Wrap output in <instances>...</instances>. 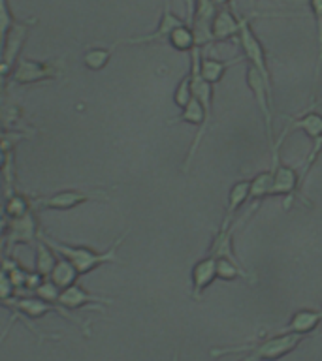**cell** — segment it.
<instances>
[{
    "label": "cell",
    "mask_w": 322,
    "mask_h": 361,
    "mask_svg": "<svg viewBox=\"0 0 322 361\" xmlns=\"http://www.w3.org/2000/svg\"><path fill=\"white\" fill-rule=\"evenodd\" d=\"M126 235H129V231H124V233H121V235L113 241V245L107 250H104V252H100V250H95V248L90 247H83V245H70V243H62L59 241V239H55V237H51L49 233H45V231H42V239H44L47 245H49L53 250H55L59 256H62V258H66L68 262H72L73 267L78 269L79 276L83 275H89V273H93V271H96L98 267H102V265L106 264H117V262H121L117 256V250L119 247L123 245V241L126 239Z\"/></svg>",
    "instance_id": "1"
},
{
    "label": "cell",
    "mask_w": 322,
    "mask_h": 361,
    "mask_svg": "<svg viewBox=\"0 0 322 361\" xmlns=\"http://www.w3.org/2000/svg\"><path fill=\"white\" fill-rule=\"evenodd\" d=\"M302 343H304V337H302V335H279V333H273V335L266 337L264 341L256 344V346H247V348H245V346L211 348L209 350V355L220 357V355L237 354V352L247 350V355L242 357L239 361H277L290 354V352H294Z\"/></svg>",
    "instance_id": "2"
},
{
    "label": "cell",
    "mask_w": 322,
    "mask_h": 361,
    "mask_svg": "<svg viewBox=\"0 0 322 361\" xmlns=\"http://www.w3.org/2000/svg\"><path fill=\"white\" fill-rule=\"evenodd\" d=\"M237 44L242 47L243 56L249 61V66L256 68L262 73L266 85L273 90L271 72L270 66H268V56H266L264 45L258 39V36L254 34L253 27H251V21H249L247 17H242V28H239V34H237Z\"/></svg>",
    "instance_id": "3"
},
{
    "label": "cell",
    "mask_w": 322,
    "mask_h": 361,
    "mask_svg": "<svg viewBox=\"0 0 322 361\" xmlns=\"http://www.w3.org/2000/svg\"><path fill=\"white\" fill-rule=\"evenodd\" d=\"M106 200L104 190H79V188H66V190L53 192L49 196L32 200L34 209H47V211H70L87 202Z\"/></svg>",
    "instance_id": "4"
},
{
    "label": "cell",
    "mask_w": 322,
    "mask_h": 361,
    "mask_svg": "<svg viewBox=\"0 0 322 361\" xmlns=\"http://www.w3.org/2000/svg\"><path fill=\"white\" fill-rule=\"evenodd\" d=\"M62 75V62L34 61V59H19L10 73V79L16 85H34L40 81H51Z\"/></svg>",
    "instance_id": "5"
},
{
    "label": "cell",
    "mask_w": 322,
    "mask_h": 361,
    "mask_svg": "<svg viewBox=\"0 0 322 361\" xmlns=\"http://www.w3.org/2000/svg\"><path fill=\"white\" fill-rule=\"evenodd\" d=\"M40 235H42V230H40L38 211L36 209L28 211L21 219L10 220L4 237L6 256H11L17 245H32V243L36 245Z\"/></svg>",
    "instance_id": "6"
},
{
    "label": "cell",
    "mask_w": 322,
    "mask_h": 361,
    "mask_svg": "<svg viewBox=\"0 0 322 361\" xmlns=\"http://www.w3.org/2000/svg\"><path fill=\"white\" fill-rule=\"evenodd\" d=\"M36 17L30 19V21L25 23H13L11 28L8 30V36H6L4 49H2V56H0V79H4L6 75H10L13 66L19 61V53H21V47L27 39L28 32H30V27L36 25Z\"/></svg>",
    "instance_id": "7"
},
{
    "label": "cell",
    "mask_w": 322,
    "mask_h": 361,
    "mask_svg": "<svg viewBox=\"0 0 322 361\" xmlns=\"http://www.w3.org/2000/svg\"><path fill=\"white\" fill-rule=\"evenodd\" d=\"M219 11V6L215 4L213 0H196V6L192 10L191 17V28L196 38V47L202 49V45L213 44L211 38V23Z\"/></svg>",
    "instance_id": "8"
},
{
    "label": "cell",
    "mask_w": 322,
    "mask_h": 361,
    "mask_svg": "<svg viewBox=\"0 0 322 361\" xmlns=\"http://www.w3.org/2000/svg\"><path fill=\"white\" fill-rule=\"evenodd\" d=\"M186 25L185 19H181L179 16H175L172 11V2L169 0H164V11L162 17H160V23L158 27L155 28V32L145 34V36H136V38H126L117 42L119 44H130V45H141V44H153V42H164V39L169 38V34L174 32L175 28Z\"/></svg>",
    "instance_id": "9"
},
{
    "label": "cell",
    "mask_w": 322,
    "mask_h": 361,
    "mask_svg": "<svg viewBox=\"0 0 322 361\" xmlns=\"http://www.w3.org/2000/svg\"><path fill=\"white\" fill-rule=\"evenodd\" d=\"M104 303H113V299L102 298V295H95V293L87 292L81 284H72L66 290H62L61 298H59V305H62L68 310H78L89 307L93 310H100L104 312Z\"/></svg>",
    "instance_id": "10"
},
{
    "label": "cell",
    "mask_w": 322,
    "mask_h": 361,
    "mask_svg": "<svg viewBox=\"0 0 322 361\" xmlns=\"http://www.w3.org/2000/svg\"><path fill=\"white\" fill-rule=\"evenodd\" d=\"M215 279H217V258L205 256L198 259L192 267V299L200 301L203 292L213 284Z\"/></svg>",
    "instance_id": "11"
},
{
    "label": "cell",
    "mask_w": 322,
    "mask_h": 361,
    "mask_svg": "<svg viewBox=\"0 0 322 361\" xmlns=\"http://www.w3.org/2000/svg\"><path fill=\"white\" fill-rule=\"evenodd\" d=\"M273 171V186H271V196H292L302 186V177L298 171L290 166L281 164V160L271 166Z\"/></svg>",
    "instance_id": "12"
},
{
    "label": "cell",
    "mask_w": 322,
    "mask_h": 361,
    "mask_svg": "<svg viewBox=\"0 0 322 361\" xmlns=\"http://www.w3.org/2000/svg\"><path fill=\"white\" fill-rule=\"evenodd\" d=\"M322 322V310H313V309H302L298 312H294L290 322L287 326L279 329V335H309L321 326Z\"/></svg>",
    "instance_id": "13"
},
{
    "label": "cell",
    "mask_w": 322,
    "mask_h": 361,
    "mask_svg": "<svg viewBox=\"0 0 322 361\" xmlns=\"http://www.w3.org/2000/svg\"><path fill=\"white\" fill-rule=\"evenodd\" d=\"M239 28H242V19H237L234 10H230L228 6L219 8L213 23H211V38H213V42H226V39L237 38Z\"/></svg>",
    "instance_id": "14"
},
{
    "label": "cell",
    "mask_w": 322,
    "mask_h": 361,
    "mask_svg": "<svg viewBox=\"0 0 322 361\" xmlns=\"http://www.w3.org/2000/svg\"><path fill=\"white\" fill-rule=\"evenodd\" d=\"M251 200V179H243L234 183L228 192V205H226L225 219L220 224H236L237 211Z\"/></svg>",
    "instance_id": "15"
},
{
    "label": "cell",
    "mask_w": 322,
    "mask_h": 361,
    "mask_svg": "<svg viewBox=\"0 0 322 361\" xmlns=\"http://www.w3.org/2000/svg\"><path fill=\"white\" fill-rule=\"evenodd\" d=\"M243 61V56H237L234 61H217V59H209V56H203L200 61V73L202 78L211 85L220 83V79L225 78V73L228 68L236 66Z\"/></svg>",
    "instance_id": "16"
},
{
    "label": "cell",
    "mask_w": 322,
    "mask_h": 361,
    "mask_svg": "<svg viewBox=\"0 0 322 361\" xmlns=\"http://www.w3.org/2000/svg\"><path fill=\"white\" fill-rule=\"evenodd\" d=\"M78 279H79V273L78 269L73 267L72 262H68L66 258L59 256L55 267H53V271H51L49 281L62 292V290H66V288H70L72 284H76Z\"/></svg>",
    "instance_id": "17"
},
{
    "label": "cell",
    "mask_w": 322,
    "mask_h": 361,
    "mask_svg": "<svg viewBox=\"0 0 322 361\" xmlns=\"http://www.w3.org/2000/svg\"><path fill=\"white\" fill-rule=\"evenodd\" d=\"M56 259H59V256H56L55 250L40 237L38 243H36V264H34V271H36L38 275L44 276V279H49L51 271H53V267H55L56 264Z\"/></svg>",
    "instance_id": "18"
},
{
    "label": "cell",
    "mask_w": 322,
    "mask_h": 361,
    "mask_svg": "<svg viewBox=\"0 0 322 361\" xmlns=\"http://www.w3.org/2000/svg\"><path fill=\"white\" fill-rule=\"evenodd\" d=\"M288 130H302L305 135H309L311 140L315 141L318 137H322V115L316 111L305 113L304 117L296 118V121H290V124L287 126Z\"/></svg>",
    "instance_id": "19"
},
{
    "label": "cell",
    "mask_w": 322,
    "mask_h": 361,
    "mask_svg": "<svg viewBox=\"0 0 322 361\" xmlns=\"http://www.w3.org/2000/svg\"><path fill=\"white\" fill-rule=\"evenodd\" d=\"M2 209H4V214L8 216V220H13L25 216L28 211H32L34 205L32 200H28L25 194L11 192V194H8V197H6V203L2 205Z\"/></svg>",
    "instance_id": "20"
},
{
    "label": "cell",
    "mask_w": 322,
    "mask_h": 361,
    "mask_svg": "<svg viewBox=\"0 0 322 361\" xmlns=\"http://www.w3.org/2000/svg\"><path fill=\"white\" fill-rule=\"evenodd\" d=\"M217 279L220 281H236V279H251L245 267L242 265V262H236V259L230 258H217Z\"/></svg>",
    "instance_id": "21"
},
{
    "label": "cell",
    "mask_w": 322,
    "mask_h": 361,
    "mask_svg": "<svg viewBox=\"0 0 322 361\" xmlns=\"http://www.w3.org/2000/svg\"><path fill=\"white\" fill-rule=\"evenodd\" d=\"M113 45L112 47H90L83 53V64L90 72H100L107 66V62L112 59Z\"/></svg>",
    "instance_id": "22"
},
{
    "label": "cell",
    "mask_w": 322,
    "mask_h": 361,
    "mask_svg": "<svg viewBox=\"0 0 322 361\" xmlns=\"http://www.w3.org/2000/svg\"><path fill=\"white\" fill-rule=\"evenodd\" d=\"M168 42L174 49L191 53V51L196 47V38H194V32H192L191 23H186V25H183V27L179 28H175L174 32L169 34Z\"/></svg>",
    "instance_id": "23"
},
{
    "label": "cell",
    "mask_w": 322,
    "mask_h": 361,
    "mask_svg": "<svg viewBox=\"0 0 322 361\" xmlns=\"http://www.w3.org/2000/svg\"><path fill=\"white\" fill-rule=\"evenodd\" d=\"M271 186H273V171H262L254 179H251V200L262 202L266 197H271Z\"/></svg>",
    "instance_id": "24"
},
{
    "label": "cell",
    "mask_w": 322,
    "mask_h": 361,
    "mask_svg": "<svg viewBox=\"0 0 322 361\" xmlns=\"http://www.w3.org/2000/svg\"><path fill=\"white\" fill-rule=\"evenodd\" d=\"M192 100V72L191 68L186 70V73L183 75L177 87L174 90V104L181 109H185L186 104Z\"/></svg>",
    "instance_id": "25"
},
{
    "label": "cell",
    "mask_w": 322,
    "mask_h": 361,
    "mask_svg": "<svg viewBox=\"0 0 322 361\" xmlns=\"http://www.w3.org/2000/svg\"><path fill=\"white\" fill-rule=\"evenodd\" d=\"M311 13L316 23V45H318V62H316V79H321L322 70V0H309Z\"/></svg>",
    "instance_id": "26"
},
{
    "label": "cell",
    "mask_w": 322,
    "mask_h": 361,
    "mask_svg": "<svg viewBox=\"0 0 322 361\" xmlns=\"http://www.w3.org/2000/svg\"><path fill=\"white\" fill-rule=\"evenodd\" d=\"M36 298H40L42 301H47V303L59 305V298H61V290L49 281V279H45L38 288H36V292H34Z\"/></svg>",
    "instance_id": "27"
},
{
    "label": "cell",
    "mask_w": 322,
    "mask_h": 361,
    "mask_svg": "<svg viewBox=\"0 0 322 361\" xmlns=\"http://www.w3.org/2000/svg\"><path fill=\"white\" fill-rule=\"evenodd\" d=\"M16 286H13V282H11L10 275H8V271L4 267H0V303L6 305L8 301L16 298Z\"/></svg>",
    "instance_id": "28"
},
{
    "label": "cell",
    "mask_w": 322,
    "mask_h": 361,
    "mask_svg": "<svg viewBox=\"0 0 322 361\" xmlns=\"http://www.w3.org/2000/svg\"><path fill=\"white\" fill-rule=\"evenodd\" d=\"M321 151H322V137H318V140H315V143H313V149H311L309 157L305 158L304 173H302V186L305 185V179H307V175H309L311 168H313V164L316 162V158H318ZM302 186H299V188H302Z\"/></svg>",
    "instance_id": "29"
},
{
    "label": "cell",
    "mask_w": 322,
    "mask_h": 361,
    "mask_svg": "<svg viewBox=\"0 0 322 361\" xmlns=\"http://www.w3.org/2000/svg\"><path fill=\"white\" fill-rule=\"evenodd\" d=\"M16 141H0V171L8 166L11 158V145Z\"/></svg>",
    "instance_id": "30"
},
{
    "label": "cell",
    "mask_w": 322,
    "mask_h": 361,
    "mask_svg": "<svg viewBox=\"0 0 322 361\" xmlns=\"http://www.w3.org/2000/svg\"><path fill=\"white\" fill-rule=\"evenodd\" d=\"M19 140H23L21 134H11V132L6 134V132L0 130V141H19Z\"/></svg>",
    "instance_id": "31"
},
{
    "label": "cell",
    "mask_w": 322,
    "mask_h": 361,
    "mask_svg": "<svg viewBox=\"0 0 322 361\" xmlns=\"http://www.w3.org/2000/svg\"><path fill=\"white\" fill-rule=\"evenodd\" d=\"M213 2H215V4H217V6H219V8H226V6L230 4L232 0H213Z\"/></svg>",
    "instance_id": "32"
},
{
    "label": "cell",
    "mask_w": 322,
    "mask_h": 361,
    "mask_svg": "<svg viewBox=\"0 0 322 361\" xmlns=\"http://www.w3.org/2000/svg\"><path fill=\"white\" fill-rule=\"evenodd\" d=\"M10 326H11V322H10V324H8V326H6L4 333H2V337H0V344L4 343V338H6V335H8V329H10Z\"/></svg>",
    "instance_id": "33"
},
{
    "label": "cell",
    "mask_w": 322,
    "mask_h": 361,
    "mask_svg": "<svg viewBox=\"0 0 322 361\" xmlns=\"http://www.w3.org/2000/svg\"><path fill=\"white\" fill-rule=\"evenodd\" d=\"M172 361H179V354H177V350H175V354H174V360Z\"/></svg>",
    "instance_id": "34"
}]
</instances>
